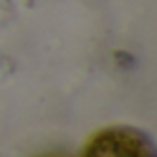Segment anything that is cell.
I'll return each instance as SVG.
<instances>
[{
    "instance_id": "1",
    "label": "cell",
    "mask_w": 157,
    "mask_h": 157,
    "mask_svg": "<svg viewBox=\"0 0 157 157\" xmlns=\"http://www.w3.org/2000/svg\"><path fill=\"white\" fill-rule=\"evenodd\" d=\"M81 157H157V152L146 132L116 125L95 134Z\"/></svg>"
},
{
    "instance_id": "2",
    "label": "cell",
    "mask_w": 157,
    "mask_h": 157,
    "mask_svg": "<svg viewBox=\"0 0 157 157\" xmlns=\"http://www.w3.org/2000/svg\"><path fill=\"white\" fill-rule=\"evenodd\" d=\"M44 157H67V155H44Z\"/></svg>"
}]
</instances>
